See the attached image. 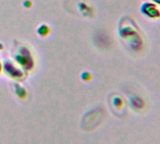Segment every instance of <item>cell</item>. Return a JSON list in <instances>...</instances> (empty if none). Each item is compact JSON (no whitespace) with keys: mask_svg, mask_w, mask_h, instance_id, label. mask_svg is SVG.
Listing matches in <instances>:
<instances>
[{"mask_svg":"<svg viewBox=\"0 0 160 144\" xmlns=\"http://www.w3.org/2000/svg\"><path fill=\"white\" fill-rule=\"evenodd\" d=\"M141 12L150 19H158L160 18V11L156 7V4L152 2H145L142 4Z\"/></svg>","mask_w":160,"mask_h":144,"instance_id":"1","label":"cell"},{"mask_svg":"<svg viewBox=\"0 0 160 144\" xmlns=\"http://www.w3.org/2000/svg\"><path fill=\"white\" fill-rule=\"evenodd\" d=\"M151 1L154 4H157V5H160V0H151Z\"/></svg>","mask_w":160,"mask_h":144,"instance_id":"2","label":"cell"}]
</instances>
